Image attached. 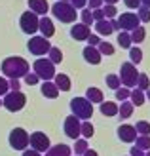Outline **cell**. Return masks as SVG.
Wrapping results in <instances>:
<instances>
[{"label": "cell", "mask_w": 150, "mask_h": 156, "mask_svg": "<svg viewBox=\"0 0 150 156\" xmlns=\"http://www.w3.org/2000/svg\"><path fill=\"white\" fill-rule=\"evenodd\" d=\"M2 73L6 78H25V74L30 73V65H29V61L27 59H23V57H17V55H12V57H6L2 61Z\"/></svg>", "instance_id": "obj_1"}, {"label": "cell", "mask_w": 150, "mask_h": 156, "mask_svg": "<svg viewBox=\"0 0 150 156\" xmlns=\"http://www.w3.org/2000/svg\"><path fill=\"white\" fill-rule=\"evenodd\" d=\"M50 10L53 13V17L61 23H74L78 17L76 8L70 2H55L53 6H50Z\"/></svg>", "instance_id": "obj_2"}, {"label": "cell", "mask_w": 150, "mask_h": 156, "mask_svg": "<svg viewBox=\"0 0 150 156\" xmlns=\"http://www.w3.org/2000/svg\"><path fill=\"white\" fill-rule=\"evenodd\" d=\"M33 73L40 78V80L48 82V80H53L55 78V65L51 63V61L48 57H38L34 63H33Z\"/></svg>", "instance_id": "obj_3"}, {"label": "cell", "mask_w": 150, "mask_h": 156, "mask_svg": "<svg viewBox=\"0 0 150 156\" xmlns=\"http://www.w3.org/2000/svg\"><path fill=\"white\" fill-rule=\"evenodd\" d=\"M70 111L82 122L89 120L93 116V103H89L85 97H74V99H70Z\"/></svg>", "instance_id": "obj_4"}, {"label": "cell", "mask_w": 150, "mask_h": 156, "mask_svg": "<svg viewBox=\"0 0 150 156\" xmlns=\"http://www.w3.org/2000/svg\"><path fill=\"white\" fill-rule=\"evenodd\" d=\"M25 105H27V95L21 90L19 91H12L10 90L2 99V107L8 108L10 112H19V111H23Z\"/></svg>", "instance_id": "obj_5"}, {"label": "cell", "mask_w": 150, "mask_h": 156, "mask_svg": "<svg viewBox=\"0 0 150 156\" xmlns=\"http://www.w3.org/2000/svg\"><path fill=\"white\" fill-rule=\"evenodd\" d=\"M120 82L124 88H137V78H139V71H137V65H133L131 61L127 63H122L120 67Z\"/></svg>", "instance_id": "obj_6"}, {"label": "cell", "mask_w": 150, "mask_h": 156, "mask_svg": "<svg viewBox=\"0 0 150 156\" xmlns=\"http://www.w3.org/2000/svg\"><path fill=\"white\" fill-rule=\"evenodd\" d=\"M27 48H29V51L33 53V55L42 57V55H48V51L51 50V44H50V38H46L42 34H38V36L34 34L33 38H29Z\"/></svg>", "instance_id": "obj_7"}, {"label": "cell", "mask_w": 150, "mask_h": 156, "mask_svg": "<svg viewBox=\"0 0 150 156\" xmlns=\"http://www.w3.org/2000/svg\"><path fill=\"white\" fill-rule=\"evenodd\" d=\"M8 141H10V147L13 151H27V147L30 145V135L23 128H13L10 131Z\"/></svg>", "instance_id": "obj_8"}, {"label": "cell", "mask_w": 150, "mask_h": 156, "mask_svg": "<svg viewBox=\"0 0 150 156\" xmlns=\"http://www.w3.org/2000/svg\"><path fill=\"white\" fill-rule=\"evenodd\" d=\"M38 25H40V17L34 13V12H30V10H27V12H23L21 13V17H19V27H21V30L25 34H34L36 30H38Z\"/></svg>", "instance_id": "obj_9"}, {"label": "cell", "mask_w": 150, "mask_h": 156, "mask_svg": "<svg viewBox=\"0 0 150 156\" xmlns=\"http://www.w3.org/2000/svg\"><path fill=\"white\" fill-rule=\"evenodd\" d=\"M80 126H82V120L76 118L74 114H70L65 118V124H63V128H65V135L70 137V139H80Z\"/></svg>", "instance_id": "obj_10"}, {"label": "cell", "mask_w": 150, "mask_h": 156, "mask_svg": "<svg viewBox=\"0 0 150 156\" xmlns=\"http://www.w3.org/2000/svg\"><path fill=\"white\" fill-rule=\"evenodd\" d=\"M118 23H120V30H125V33H131V30H135L139 27V17L137 13L133 12H124L120 17H118Z\"/></svg>", "instance_id": "obj_11"}, {"label": "cell", "mask_w": 150, "mask_h": 156, "mask_svg": "<svg viewBox=\"0 0 150 156\" xmlns=\"http://www.w3.org/2000/svg\"><path fill=\"white\" fill-rule=\"evenodd\" d=\"M50 137L44 133V131H34L30 133V149H34L38 152H46L50 149Z\"/></svg>", "instance_id": "obj_12"}, {"label": "cell", "mask_w": 150, "mask_h": 156, "mask_svg": "<svg viewBox=\"0 0 150 156\" xmlns=\"http://www.w3.org/2000/svg\"><path fill=\"white\" fill-rule=\"evenodd\" d=\"M137 129L135 126H131V124H122L120 128H118V137H120V141L124 143H135L137 139Z\"/></svg>", "instance_id": "obj_13"}, {"label": "cell", "mask_w": 150, "mask_h": 156, "mask_svg": "<svg viewBox=\"0 0 150 156\" xmlns=\"http://www.w3.org/2000/svg\"><path fill=\"white\" fill-rule=\"evenodd\" d=\"M91 34V30L88 25H84V23H76V25L70 27V36L74 38L76 42H82V40H88Z\"/></svg>", "instance_id": "obj_14"}, {"label": "cell", "mask_w": 150, "mask_h": 156, "mask_svg": "<svg viewBox=\"0 0 150 156\" xmlns=\"http://www.w3.org/2000/svg\"><path fill=\"white\" fill-rule=\"evenodd\" d=\"M82 55L85 59V63H89V65H99L101 59H103V55L99 53V50L95 48V46H85L84 51H82Z\"/></svg>", "instance_id": "obj_15"}, {"label": "cell", "mask_w": 150, "mask_h": 156, "mask_svg": "<svg viewBox=\"0 0 150 156\" xmlns=\"http://www.w3.org/2000/svg\"><path fill=\"white\" fill-rule=\"evenodd\" d=\"M38 30L42 33V36H46V38H51L53 34H55V25H53V21L50 19V17H40V25H38Z\"/></svg>", "instance_id": "obj_16"}, {"label": "cell", "mask_w": 150, "mask_h": 156, "mask_svg": "<svg viewBox=\"0 0 150 156\" xmlns=\"http://www.w3.org/2000/svg\"><path fill=\"white\" fill-rule=\"evenodd\" d=\"M29 8H30V12L44 17L50 10V4H48V0H29Z\"/></svg>", "instance_id": "obj_17"}, {"label": "cell", "mask_w": 150, "mask_h": 156, "mask_svg": "<svg viewBox=\"0 0 150 156\" xmlns=\"http://www.w3.org/2000/svg\"><path fill=\"white\" fill-rule=\"evenodd\" d=\"M46 156H72V149H70L68 145L59 143V145L50 147V149L46 151Z\"/></svg>", "instance_id": "obj_18"}, {"label": "cell", "mask_w": 150, "mask_h": 156, "mask_svg": "<svg viewBox=\"0 0 150 156\" xmlns=\"http://www.w3.org/2000/svg\"><path fill=\"white\" fill-rule=\"evenodd\" d=\"M93 25H95V30H97V34H99V36H108V34H112V33H114V29H112V21H110V19L95 21Z\"/></svg>", "instance_id": "obj_19"}, {"label": "cell", "mask_w": 150, "mask_h": 156, "mask_svg": "<svg viewBox=\"0 0 150 156\" xmlns=\"http://www.w3.org/2000/svg\"><path fill=\"white\" fill-rule=\"evenodd\" d=\"M40 91H42V95H44L46 99H57V95H59V88H57V86H55L51 80L44 82V84L40 86Z\"/></svg>", "instance_id": "obj_20"}, {"label": "cell", "mask_w": 150, "mask_h": 156, "mask_svg": "<svg viewBox=\"0 0 150 156\" xmlns=\"http://www.w3.org/2000/svg\"><path fill=\"white\" fill-rule=\"evenodd\" d=\"M53 84L59 88V91H70V88H72V82H70V78H68L67 74H63V73L55 74Z\"/></svg>", "instance_id": "obj_21"}, {"label": "cell", "mask_w": 150, "mask_h": 156, "mask_svg": "<svg viewBox=\"0 0 150 156\" xmlns=\"http://www.w3.org/2000/svg\"><path fill=\"white\" fill-rule=\"evenodd\" d=\"M85 99L89 101V103H103L105 101V95H103V91L99 88H88L85 90Z\"/></svg>", "instance_id": "obj_22"}, {"label": "cell", "mask_w": 150, "mask_h": 156, "mask_svg": "<svg viewBox=\"0 0 150 156\" xmlns=\"http://www.w3.org/2000/svg\"><path fill=\"white\" fill-rule=\"evenodd\" d=\"M133 108H135V105H133L131 101H122V105L118 107V116H120L122 120H127L133 114Z\"/></svg>", "instance_id": "obj_23"}, {"label": "cell", "mask_w": 150, "mask_h": 156, "mask_svg": "<svg viewBox=\"0 0 150 156\" xmlns=\"http://www.w3.org/2000/svg\"><path fill=\"white\" fill-rule=\"evenodd\" d=\"M118 107L114 101H103L101 103V114L105 116H118Z\"/></svg>", "instance_id": "obj_24"}, {"label": "cell", "mask_w": 150, "mask_h": 156, "mask_svg": "<svg viewBox=\"0 0 150 156\" xmlns=\"http://www.w3.org/2000/svg\"><path fill=\"white\" fill-rule=\"evenodd\" d=\"M129 101L135 107H143L145 105V101H146V97H145V91H141V90H131V95H129Z\"/></svg>", "instance_id": "obj_25"}, {"label": "cell", "mask_w": 150, "mask_h": 156, "mask_svg": "<svg viewBox=\"0 0 150 156\" xmlns=\"http://www.w3.org/2000/svg\"><path fill=\"white\" fill-rule=\"evenodd\" d=\"M131 42L133 44H141V42H145V38H146V30H145V27H137L135 30H131Z\"/></svg>", "instance_id": "obj_26"}, {"label": "cell", "mask_w": 150, "mask_h": 156, "mask_svg": "<svg viewBox=\"0 0 150 156\" xmlns=\"http://www.w3.org/2000/svg\"><path fill=\"white\" fill-rule=\"evenodd\" d=\"M93 133H95V128H93V124H91L89 120H84L82 126H80V135H82L84 139H89V137H93Z\"/></svg>", "instance_id": "obj_27"}, {"label": "cell", "mask_w": 150, "mask_h": 156, "mask_svg": "<svg viewBox=\"0 0 150 156\" xmlns=\"http://www.w3.org/2000/svg\"><path fill=\"white\" fill-rule=\"evenodd\" d=\"M118 44H120V48L129 50L131 46H133V42H131V34L125 33V30H120V34H118Z\"/></svg>", "instance_id": "obj_28"}, {"label": "cell", "mask_w": 150, "mask_h": 156, "mask_svg": "<svg viewBox=\"0 0 150 156\" xmlns=\"http://www.w3.org/2000/svg\"><path fill=\"white\" fill-rule=\"evenodd\" d=\"M48 59L51 61L53 65H59L61 61H63V51L59 48H55V46H51V50L48 51Z\"/></svg>", "instance_id": "obj_29"}, {"label": "cell", "mask_w": 150, "mask_h": 156, "mask_svg": "<svg viewBox=\"0 0 150 156\" xmlns=\"http://www.w3.org/2000/svg\"><path fill=\"white\" fill-rule=\"evenodd\" d=\"M89 149V147H88V139H76V141H74V154L76 156H82L85 151H88Z\"/></svg>", "instance_id": "obj_30"}, {"label": "cell", "mask_w": 150, "mask_h": 156, "mask_svg": "<svg viewBox=\"0 0 150 156\" xmlns=\"http://www.w3.org/2000/svg\"><path fill=\"white\" fill-rule=\"evenodd\" d=\"M135 147H139L141 151H150V135H137L135 139Z\"/></svg>", "instance_id": "obj_31"}, {"label": "cell", "mask_w": 150, "mask_h": 156, "mask_svg": "<svg viewBox=\"0 0 150 156\" xmlns=\"http://www.w3.org/2000/svg\"><path fill=\"white\" fill-rule=\"evenodd\" d=\"M129 59H131L133 65H139L141 61H143V51H141L137 46H131L129 48Z\"/></svg>", "instance_id": "obj_32"}, {"label": "cell", "mask_w": 150, "mask_h": 156, "mask_svg": "<svg viewBox=\"0 0 150 156\" xmlns=\"http://www.w3.org/2000/svg\"><path fill=\"white\" fill-rule=\"evenodd\" d=\"M150 88V78H148V74H145V73H139V78H137V90H141V91H146Z\"/></svg>", "instance_id": "obj_33"}, {"label": "cell", "mask_w": 150, "mask_h": 156, "mask_svg": "<svg viewBox=\"0 0 150 156\" xmlns=\"http://www.w3.org/2000/svg\"><path fill=\"white\" fill-rule=\"evenodd\" d=\"M105 82H106V86H108V88H110V90H114V91H116V90L122 86V82H120V76H118V74H106Z\"/></svg>", "instance_id": "obj_34"}, {"label": "cell", "mask_w": 150, "mask_h": 156, "mask_svg": "<svg viewBox=\"0 0 150 156\" xmlns=\"http://www.w3.org/2000/svg\"><path fill=\"white\" fill-rule=\"evenodd\" d=\"M97 50H99L101 55H112V53H114V46L110 42H106V40H101V44L97 46Z\"/></svg>", "instance_id": "obj_35"}, {"label": "cell", "mask_w": 150, "mask_h": 156, "mask_svg": "<svg viewBox=\"0 0 150 156\" xmlns=\"http://www.w3.org/2000/svg\"><path fill=\"white\" fill-rule=\"evenodd\" d=\"M80 19H82L84 25H88V27H91V23H95V21H93V13H91L89 8H84V10L80 12Z\"/></svg>", "instance_id": "obj_36"}, {"label": "cell", "mask_w": 150, "mask_h": 156, "mask_svg": "<svg viewBox=\"0 0 150 156\" xmlns=\"http://www.w3.org/2000/svg\"><path fill=\"white\" fill-rule=\"evenodd\" d=\"M135 129H137V133H139V135H150V124H148L146 120H141V122H137Z\"/></svg>", "instance_id": "obj_37"}, {"label": "cell", "mask_w": 150, "mask_h": 156, "mask_svg": "<svg viewBox=\"0 0 150 156\" xmlns=\"http://www.w3.org/2000/svg\"><path fill=\"white\" fill-rule=\"evenodd\" d=\"M137 17H139L141 23H148L150 21V10H148V8H145V6L137 8Z\"/></svg>", "instance_id": "obj_38"}, {"label": "cell", "mask_w": 150, "mask_h": 156, "mask_svg": "<svg viewBox=\"0 0 150 156\" xmlns=\"http://www.w3.org/2000/svg\"><path fill=\"white\" fill-rule=\"evenodd\" d=\"M131 95V90L129 88H124V86H120V88L116 90V99L118 101H127Z\"/></svg>", "instance_id": "obj_39"}, {"label": "cell", "mask_w": 150, "mask_h": 156, "mask_svg": "<svg viewBox=\"0 0 150 156\" xmlns=\"http://www.w3.org/2000/svg\"><path fill=\"white\" fill-rule=\"evenodd\" d=\"M103 12H105V17H106V19H114L116 13H118L116 6H112V4H106L105 8H103Z\"/></svg>", "instance_id": "obj_40"}, {"label": "cell", "mask_w": 150, "mask_h": 156, "mask_svg": "<svg viewBox=\"0 0 150 156\" xmlns=\"http://www.w3.org/2000/svg\"><path fill=\"white\" fill-rule=\"evenodd\" d=\"M8 91H10V82L4 76H0V97H4Z\"/></svg>", "instance_id": "obj_41"}, {"label": "cell", "mask_w": 150, "mask_h": 156, "mask_svg": "<svg viewBox=\"0 0 150 156\" xmlns=\"http://www.w3.org/2000/svg\"><path fill=\"white\" fill-rule=\"evenodd\" d=\"M40 82V78H38L34 73H29V74H25V84H29V86H34V84H38Z\"/></svg>", "instance_id": "obj_42"}, {"label": "cell", "mask_w": 150, "mask_h": 156, "mask_svg": "<svg viewBox=\"0 0 150 156\" xmlns=\"http://www.w3.org/2000/svg\"><path fill=\"white\" fill-rule=\"evenodd\" d=\"M91 13H93V21L106 19V17H105V12H103V8H97V10H91Z\"/></svg>", "instance_id": "obj_43"}, {"label": "cell", "mask_w": 150, "mask_h": 156, "mask_svg": "<svg viewBox=\"0 0 150 156\" xmlns=\"http://www.w3.org/2000/svg\"><path fill=\"white\" fill-rule=\"evenodd\" d=\"M125 8H131V10H137V8H141V0H124Z\"/></svg>", "instance_id": "obj_44"}, {"label": "cell", "mask_w": 150, "mask_h": 156, "mask_svg": "<svg viewBox=\"0 0 150 156\" xmlns=\"http://www.w3.org/2000/svg\"><path fill=\"white\" fill-rule=\"evenodd\" d=\"M101 44V38H99V34H89V38H88V46H97Z\"/></svg>", "instance_id": "obj_45"}, {"label": "cell", "mask_w": 150, "mask_h": 156, "mask_svg": "<svg viewBox=\"0 0 150 156\" xmlns=\"http://www.w3.org/2000/svg\"><path fill=\"white\" fill-rule=\"evenodd\" d=\"M8 82H10V90L12 91H19L21 90V82L17 80V78H12V80H8Z\"/></svg>", "instance_id": "obj_46"}, {"label": "cell", "mask_w": 150, "mask_h": 156, "mask_svg": "<svg viewBox=\"0 0 150 156\" xmlns=\"http://www.w3.org/2000/svg\"><path fill=\"white\" fill-rule=\"evenodd\" d=\"M103 4H105L103 0H88V8H89V10H97V8H101Z\"/></svg>", "instance_id": "obj_47"}, {"label": "cell", "mask_w": 150, "mask_h": 156, "mask_svg": "<svg viewBox=\"0 0 150 156\" xmlns=\"http://www.w3.org/2000/svg\"><path fill=\"white\" fill-rule=\"evenodd\" d=\"M70 4H72L76 10H78V8H82V10H84V8L88 6V0H70Z\"/></svg>", "instance_id": "obj_48"}, {"label": "cell", "mask_w": 150, "mask_h": 156, "mask_svg": "<svg viewBox=\"0 0 150 156\" xmlns=\"http://www.w3.org/2000/svg\"><path fill=\"white\" fill-rule=\"evenodd\" d=\"M129 156H145V151H141L139 147H135V145H133L131 149H129Z\"/></svg>", "instance_id": "obj_49"}, {"label": "cell", "mask_w": 150, "mask_h": 156, "mask_svg": "<svg viewBox=\"0 0 150 156\" xmlns=\"http://www.w3.org/2000/svg\"><path fill=\"white\" fill-rule=\"evenodd\" d=\"M23 156H42V152H38L34 149H27V151H23Z\"/></svg>", "instance_id": "obj_50"}, {"label": "cell", "mask_w": 150, "mask_h": 156, "mask_svg": "<svg viewBox=\"0 0 150 156\" xmlns=\"http://www.w3.org/2000/svg\"><path fill=\"white\" fill-rule=\"evenodd\" d=\"M82 156H99V154H97V151H93V149H88V151H85Z\"/></svg>", "instance_id": "obj_51"}, {"label": "cell", "mask_w": 150, "mask_h": 156, "mask_svg": "<svg viewBox=\"0 0 150 156\" xmlns=\"http://www.w3.org/2000/svg\"><path fill=\"white\" fill-rule=\"evenodd\" d=\"M141 6H145V8L150 10V0H141Z\"/></svg>", "instance_id": "obj_52"}, {"label": "cell", "mask_w": 150, "mask_h": 156, "mask_svg": "<svg viewBox=\"0 0 150 156\" xmlns=\"http://www.w3.org/2000/svg\"><path fill=\"white\" fill-rule=\"evenodd\" d=\"M103 2H105V4H112V6H114V4L118 2V0H103Z\"/></svg>", "instance_id": "obj_53"}, {"label": "cell", "mask_w": 150, "mask_h": 156, "mask_svg": "<svg viewBox=\"0 0 150 156\" xmlns=\"http://www.w3.org/2000/svg\"><path fill=\"white\" fill-rule=\"evenodd\" d=\"M145 97H146V99H148V101H150V88H148V90H146V93H145Z\"/></svg>", "instance_id": "obj_54"}, {"label": "cell", "mask_w": 150, "mask_h": 156, "mask_svg": "<svg viewBox=\"0 0 150 156\" xmlns=\"http://www.w3.org/2000/svg\"><path fill=\"white\" fill-rule=\"evenodd\" d=\"M57 2H70V0H57Z\"/></svg>", "instance_id": "obj_55"}, {"label": "cell", "mask_w": 150, "mask_h": 156, "mask_svg": "<svg viewBox=\"0 0 150 156\" xmlns=\"http://www.w3.org/2000/svg\"><path fill=\"white\" fill-rule=\"evenodd\" d=\"M145 156H150V151H146V152H145Z\"/></svg>", "instance_id": "obj_56"}, {"label": "cell", "mask_w": 150, "mask_h": 156, "mask_svg": "<svg viewBox=\"0 0 150 156\" xmlns=\"http://www.w3.org/2000/svg\"><path fill=\"white\" fill-rule=\"evenodd\" d=\"M0 107H2V99H0Z\"/></svg>", "instance_id": "obj_57"}, {"label": "cell", "mask_w": 150, "mask_h": 156, "mask_svg": "<svg viewBox=\"0 0 150 156\" xmlns=\"http://www.w3.org/2000/svg\"><path fill=\"white\" fill-rule=\"evenodd\" d=\"M72 156H76V154H72Z\"/></svg>", "instance_id": "obj_58"}]
</instances>
